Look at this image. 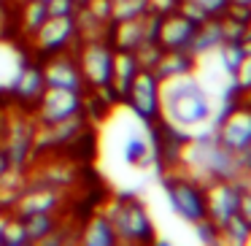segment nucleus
<instances>
[{
  "mask_svg": "<svg viewBox=\"0 0 251 246\" xmlns=\"http://www.w3.org/2000/svg\"><path fill=\"white\" fill-rule=\"evenodd\" d=\"M162 122L178 130H197L211 122V98L195 76L162 82Z\"/></svg>",
  "mask_w": 251,
  "mask_h": 246,
  "instance_id": "1",
  "label": "nucleus"
},
{
  "mask_svg": "<svg viewBox=\"0 0 251 246\" xmlns=\"http://www.w3.org/2000/svg\"><path fill=\"white\" fill-rule=\"evenodd\" d=\"M35 136H38V122H35L33 111L17 106L6 116L0 114V146L6 149L14 170L27 173L33 168V163L38 160Z\"/></svg>",
  "mask_w": 251,
  "mask_h": 246,
  "instance_id": "2",
  "label": "nucleus"
},
{
  "mask_svg": "<svg viewBox=\"0 0 251 246\" xmlns=\"http://www.w3.org/2000/svg\"><path fill=\"white\" fill-rule=\"evenodd\" d=\"M105 217L111 219L119 244H151L157 238L154 219L149 214L146 203L132 195H114L103 206Z\"/></svg>",
  "mask_w": 251,
  "mask_h": 246,
  "instance_id": "3",
  "label": "nucleus"
},
{
  "mask_svg": "<svg viewBox=\"0 0 251 246\" xmlns=\"http://www.w3.org/2000/svg\"><path fill=\"white\" fill-rule=\"evenodd\" d=\"M162 190L176 217L184 219L186 224H197L200 219H205V190L200 179L186 173L184 168H170L162 176Z\"/></svg>",
  "mask_w": 251,
  "mask_h": 246,
  "instance_id": "4",
  "label": "nucleus"
},
{
  "mask_svg": "<svg viewBox=\"0 0 251 246\" xmlns=\"http://www.w3.org/2000/svg\"><path fill=\"white\" fill-rule=\"evenodd\" d=\"M125 106L132 111V116L141 125H157L162 119V82L157 79V73L149 71V68H141L125 95Z\"/></svg>",
  "mask_w": 251,
  "mask_h": 246,
  "instance_id": "5",
  "label": "nucleus"
},
{
  "mask_svg": "<svg viewBox=\"0 0 251 246\" xmlns=\"http://www.w3.org/2000/svg\"><path fill=\"white\" fill-rule=\"evenodd\" d=\"M76 57L81 65L84 82H87V92L111 87V82H114V46L108 38L78 41Z\"/></svg>",
  "mask_w": 251,
  "mask_h": 246,
  "instance_id": "6",
  "label": "nucleus"
},
{
  "mask_svg": "<svg viewBox=\"0 0 251 246\" xmlns=\"http://www.w3.org/2000/svg\"><path fill=\"white\" fill-rule=\"evenodd\" d=\"M213 138L222 149L227 152H240L246 143L251 141V106L235 100L229 109H224V114L219 116Z\"/></svg>",
  "mask_w": 251,
  "mask_h": 246,
  "instance_id": "7",
  "label": "nucleus"
},
{
  "mask_svg": "<svg viewBox=\"0 0 251 246\" xmlns=\"http://www.w3.org/2000/svg\"><path fill=\"white\" fill-rule=\"evenodd\" d=\"M81 41L78 35V27H76V17H65V19H57V17H49L44 22V27L30 38L33 49L44 57H51V55H60V52H73Z\"/></svg>",
  "mask_w": 251,
  "mask_h": 246,
  "instance_id": "8",
  "label": "nucleus"
},
{
  "mask_svg": "<svg viewBox=\"0 0 251 246\" xmlns=\"http://www.w3.org/2000/svg\"><path fill=\"white\" fill-rule=\"evenodd\" d=\"M84 95L87 92H73V89H54L46 87L41 100L35 103L33 116L38 125H54V122L71 119L76 114H84Z\"/></svg>",
  "mask_w": 251,
  "mask_h": 246,
  "instance_id": "9",
  "label": "nucleus"
},
{
  "mask_svg": "<svg viewBox=\"0 0 251 246\" xmlns=\"http://www.w3.org/2000/svg\"><path fill=\"white\" fill-rule=\"evenodd\" d=\"M202 190H205V217L216 227H222L229 217L238 214L240 192H243L238 179H208Z\"/></svg>",
  "mask_w": 251,
  "mask_h": 246,
  "instance_id": "10",
  "label": "nucleus"
},
{
  "mask_svg": "<svg viewBox=\"0 0 251 246\" xmlns=\"http://www.w3.org/2000/svg\"><path fill=\"white\" fill-rule=\"evenodd\" d=\"M78 181V168L73 160L60 157V154H51L49 160L38 157L33 163V168L27 170V184L33 187H51V190H73Z\"/></svg>",
  "mask_w": 251,
  "mask_h": 246,
  "instance_id": "11",
  "label": "nucleus"
},
{
  "mask_svg": "<svg viewBox=\"0 0 251 246\" xmlns=\"http://www.w3.org/2000/svg\"><path fill=\"white\" fill-rule=\"evenodd\" d=\"M84 130H89V119L84 114H76L71 119L54 122V125H38L35 136V152L41 154H62Z\"/></svg>",
  "mask_w": 251,
  "mask_h": 246,
  "instance_id": "12",
  "label": "nucleus"
},
{
  "mask_svg": "<svg viewBox=\"0 0 251 246\" xmlns=\"http://www.w3.org/2000/svg\"><path fill=\"white\" fill-rule=\"evenodd\" d=\"M41 71H44L46 87L73 89V92H87V82H84V73H81V65H78L76 49L46 57V62L41 65Z\"/></svg>",
  "mask_w": 251,
  "mask_h": 246,
  "instance_id": "13",
  "label": "nucleus"
},
{
  "mask_svg": "<svg viewBox=\"0 0 251 246\" xmlns=\"http://www.w3.org/2000/svg\"><path fill=\"white\" fill-rule=\"evenodd\" d=\"M68 206V192L51 190V187H33L25 184L17 206L11 214L17 217H30V214H62Z\"/></svg>",
  "mask_w": 251,
  "mask_h": 246,
  "instance_id": "14",
  "label": "nucleus"
},
{
  "mask_svg": "<svg viewBox=\"0 0 251 246\" xmlns=\"http://www.w3.org/2000/svg\"><path fill=\"white\" fill-rule=\"evenodd\" d=\"M197 25L192 19H186L181 11H170L162 17L159 22V33H157V44L162 46V52H173V49H189L192 38H195Z\"/></svg>",
  "mask_w": 251,
  "mask_h": 246,
  "instance_id": "15",
  "label": "nucleus"
},
{
  "mask_svg": "<svg viewBox=\"0 0 251 246\" xmlns=\"http://www.w3.org/2000/svg\"><path fill=\"white\" fill-rule=\"evenodd\" d=\"M46 89V82H44V71H41V65H22L17 73V79H14L11 84V95H14V103L22 106V109L33 111L35 103L41 100V95H44Z\"/></svg>",
  "mask_w": 251,
  "mask_h": 246,
  "instance_id": "16",
  "label": "nucleus"
},
{
  "mask_svg": "<svg viewBox=\"0 0 251 246\" xmlns=\"http://www.w3.org/2000/svg\"><path fill=\"white\" fill-rule=\"evenodd\" d=\"M122 160H125L130 168H151L157 163V146H154V138H151V130L149 133H130L122 143Z\"/></svg>",
  "mask_w": 251,
  "mask_h": 246,
  "instance_id": "17",
  "label": "nucleus"
},
{
  "mask_svg": "<svg viewBox=\"0 0 251 246\" xmlns=\"http://www.w3.org/2000/svg\"><path fill=\"white\" fill-rule=\"evenodd\" d=\"M195 68H197V57L189 49H173V52H162L151 71L157 73L159 82H173V79L181 76H192Z\"/></svg>",
  "mask_w": 251,
  "mask_h": 246,
  "instance_id": "18",
  "label": "nucleus"
},
{
  "mask_svg": "<svg viewBox=\"0 0 251 246\" xmlns=\"http://www.w3.org/2000/svg\"><path fill=\"white\" fill-rule=\"evenodd\" d=\"M108 41L116 52H138V46L146 44V27L141 19H125V22H111Z\"/></svg>",
  "mask_w": 251,
  "mask_h": 246,
  "instance_id": "19",
  "label": "nucleus"
},
{
  "mask_svg": "<svg viewBox=\"0 0 251 246\" xmlns=\"http://www.w3.org/2000/svg\"><path fill=\"white\" fill-rule=\"evenodd\" d=\"M78 241H81L84 246H116V244H119L114 224H111V219L105 217L103 208H98V211L84 222Z\"/></svg>",
  "mask_w": 251,
  "mask_h": 246,
  "instance_id": "20",
  "label": "nucleus"
},
{
  "mask_svg": "<svg viewBox=\"0 0 251 246\" xmlns=\"http://www.w3.org/2000/svg\"><path fill=\"white\" fill-rule=\"evenodd\" d=\"M224 44V35H222V25H219V17L208 19V22L197 25L195 30V38L189 44V52L200 60V57H208L213 52H219V46Z\"/></svg>",
  "mask_w": 251,
  "mask_h": 246,
  "instance_id": "21",
  "label": "nucleus"
},
{
  "mask_svg": "<svg viewBox=\"0 0 251 246\" xmlns=\"http://www.w3.org/2000/svg\"><path fill=\"white\" fill-rule=\"evenodd\" d=\"M138 71H141V65H138L135 52H116L114 49V82H111V87L116 89L122 103H125V95L130 89L132 79L138 76Z\"/></svg>",
  "mask_w": 251,
  "mask_h": 246,
  "instance_id": "22",
  "label": "nucleus"
},
{
  "mask_svg": "<svg viewBox=\"0 0 251 246\" xmlns=\"http://www.w3.org/2000/svg\"><path fill=\"white\" fill-rule=\"evenodd\" d=\"M25 224L30 244H44L51 233L62 224V214H30V217H19Z\"/></svg>",
  "mask_w": 251,
  "mask_h": 246,
  "instance_id": "23",
  "label": "nucleus"
},
{
  "mask_svg": "<svg viewBox=\"0 0 251 246\" xmlns=\"http://www.w3.org/2000/svg\"><path fill=\"white\" fill-rule=\"evenodd\" d=\"M46 19H49V8L44 0H22L19 3V27L27 38H33L44 27Z\"/></svg>",
  "mask_w": 251,
  "mask_h": 246,
  "instance_id": "24",
  "label": "nucleus"
},
{
  "mask_svg": "<svg viewBox=\"0 0 251 246\" xmlns=\"http://www.w3.org/2000/svg\"><path fill=\"white\" fill-rule=\"evenodd\" d=\"M76 27H78V35H81V41L87 38H108V27L111 25H103L95 14H89V8L78 6L76 11Z\"/></svg>",
  "mask_w": 251,
  "mask_h": 246,
  "instance_id": "25",
  "label": "nucleus"
},
{
  "mask_svg": "<svg viewBox=\"0 0 251 246\" xmlns=\"http://www.w3.org/2000/svg\"><path fill=\"white\" fill-rule=\"evenodd\" d=\"M246 235H249V224L243 222L240 214L229 217L227 222L219 227V244H227V246H243L246 244Z\"/></svg>",
  "mask_w": 251,
  "mask_h": 246,
  "instance_id": "26",
  "label": "nucleus"
},
{
  "mask_svg": "<svg viewBox=\"0 0 251 246\" xmlns=\"http://www.w3.org/2000/svg\"><path fill=\"white\" fill-rule=\"evenodd\" d=\"M149 14V0H114V22L141 19Z\"/></svg>",
  "mask_w": 251,
  "mask_h": 246,
  "instance_id": "27",
  "label": "nucleus"
},
{
  "mask_svg": "<svg viewBox=\"0 0 251 246\" xmlns=\"http://www.w3.org/2000/svg\"><path fill=\"white\" fill-rule=\"evenodd\" d=\"M3 246H33L25 233V224L17 214L8 217V224H6V233H3Z\"/></svg>",
  "mask_w": 251,
  "mask_h": 246,
  "instance_id": "28",
  "label": "nucleus"
},
{
  "mask_svg": "<svg viewBox=\"0 0 251 246\" xmlns=\"http://www.w3.org/2000/svg\"><path fill=\"white\" fill-rule=\"evenodd\" d=\"M219 25H222V35L224 41H243L246 33H249V22H243V19H235L229 17V14H222L219 17Z\"/></svg>",
  "mask_w": 251,
  "mask_h": 246,
  "instance_id": "29",
  "label": "nucleus"
},
{
  "mask_svg": "<svg viewBox=\"0 0 251 246\" xmlns=\"http://www.w3.org/2000/svg\"><path fill=\"white\" fill-rule=\"evenodd\" d=\"M216 55H219V60H222L224 71H227V73H232L235 68H238V62L243 60V55H246V52H243V46H240L238 41H224V44L219 46V52H216Z\"/></svg>",
  "mask_w": 251,
  "mask_h": 246,
  "instance_id": "30",
  "label": "nucleus"
},
{
  "mask_svg": "<svg viewBox=\"0 0 251 246\" xmlns=\"http://www.w3.org/2000/svg\"><path fill=\"white\" fill-rule=\"evenodd\" d=\"M232 92H249L251 89V55H243L232 73Z\"/></svg>",
  "mask_w": 251,
  "mask_h": 246,
  "instance_id": "31",
  "label": "nucleus"
},
{
  "mask_svg": "<svg viewBox=\"0 0 251 246\" xmlns=\"http://www.w3.org/2000/svg\"><path fill=\"white\" fill-rule=\"evenodd\" d=\"M159 55H162V46L154 44V41H146V44H141V46H138V52H135L138 65H141V68H149V71L157 65Z\"/></svg>",
  "mask_w": 251,
  "mask_h": 246,
  "instance_id": "32",
  "label": "nucleus"
},
{
  "mask_svg": "<svg viewBox=\"0 0 251 246\" xmlns=\"http://www.w3.org/2000/svg\"><path fill=\"white\" fill-rule=\"evenodd\" d=\"M78 0H49L46 8H49V17H57V19H65V17H76L78 11Z\"/></svg>",
  "mask_w": 251,
  "mask_h": 246,
  "instance_id": "33",
  "label": "nucleus"
},
{
  "mask_svg": "<svg viewBox=\"0 0 251 246\" xmlns=\"http://www.w3.org/2000/svg\"><path fill=\"white\" fill-rule=\"evenodd\" d=\"M84 8H89V14H95L103 25L114 22V0H89L84 3Z\"/></svg>",
  "mask_w": 251,
  "mask_h": 246,
  "instance_id": "34",
  "label": "nucleus"
},
{
  "mask_svg": "<svg viewBox=\"0 0 251 246\" xmlns=\"http://www.w3.org/2000/svg\"><path fill=\"white\" fill-rule=\"evenodd\" d=\"M176 11H181L186 19H192L195 25H202V22H208V19H211V17H208V14L202 11L200 6H197V3H192V0H181Z\"/></svg>",
  "mask_w": 251,
  "mask_h": 246,
  "instance_id": "35",
  "label": "nucleus"
},
{
  "mask_svg": "<svg viewBox=\"0 0 251 246\" xmlns=\"http://www.w3.org/2000/svg\"><path fill=\"white\" fill-rule=\"evenodd\" d=\"M192 3H197V6H200L211 19L213 17H222V14L227 11V6H229V0H192Z\"/></svg>",
  "mask_w": 251,
  "mask_h": 246,
  "instance_id": "36",
  "label": "nucleus"
},
{
  "mask_svg": "<svg viewBox=\"0 0 251 246\" xmlns=\"http://www.w3.org/2000/svg\"><path fill=\"white\" fill-rule=\"evenodd\" d=\"M178 3L181 0H149V11H154V14H170V11H176L178 8Z\"/></svg>",
  "mask_w": 251,
  "mask_h": 246,
  "instance_id": "37",
  "label": "nucleus"
},
{
  "mask_svg": "<svg viewBox=\"0 0 251 246\" xmlns=\"http://www.w3.org/2000/svg\"><path fill=\"white\" fill-rule=\"evenodd\" d=\"M238 214L243 217V222L251 227V190H243V192H240V206H238Z\"/></svg>",
  "mask_w": 251,
  "mask_h": 246,
  "instance_id": "38",
  "label": "nucleus"
},
{
  "mask_svg": "<svg viewBox=\"0 0 251 246\" xmlns=\"http://www.w3.org/2000/svg\"><path fill=\"white\" fill-rule=\"evenodd\" d=\"M8 170H11V163H8V154H6V149L0 146V176H6Z\"/></svg>",
  "mask_w": 251,
  "mask_h": 246,
  "instance_id": "39",
  "label": "nucleus"
},
{
  "mask_svg": "<svg viewBox=\"0 0 251 246\" xmlns=\"http://www.w3.org/2000/svg\"><path fill=\"white\" fill-rule=\"evenodd\" d=\"M240 46H243V52H246V55H251V35H246V38L240 41Z\"/></svg>",
  "mask_w": 251,
  "mask_h": 246,
  "instance_id": "40",
  "label": "nucleus"
},
{
  "mask_svg": "<svg viewBox=\"0 0 251 246\" xmlns=\"http://www.w3.org/2000/svg\"><path fill=\"white\" fill-rule=\"evenodd\" d=\"M232 6H246V8H251V0H229Z\"/></svg>",
  "mask_w": 251,
  "mask_h": 246,
  "instance_id": "41",
  "label": "nucleus"
},
{
  "mask_svg": "<svg viewBox=\"0 0 251 246\" xmlns=\"http://www.w3.org/2000/svg\"><path fill=\"white\" fill-rule=\"evenodd\" d=\"M243 246H251V227H249V235H246V244Z\"/></svg>",
  "mask_w": 251,
  "mask_h": 246,
  "instance_id": "42",
  "label": "nucleus"
},
{
  "mask_svg": "<svg viewBox=\"0 0 251 246\" xmlns=\"http://www.w3.org/2000/svg\"><path fill=\"white\" fill-rule=\"evenodd\" d=\"M246 35H251V22H249V33H246Z\"/></svg>",
  "mask_w": 251,
  "mask_h": 246,
  "instance_id": "43",
  "label": "nucleus"
},
{
  "mask_svg": "<svg viewBox=\"0 0 251 246\" xmlns=\"http://www.w3.org/2000/svg\"><path fill=\"white\" fill-rule=\"evenodd\" d=\"M78 3H81V6H84V3H89V0H78Z\"/></svg>",
  "mask_w": 251,
  "mask_h": 246,
  "instance_id": "44",
  "label": "nucleus"
}]
</instances>
